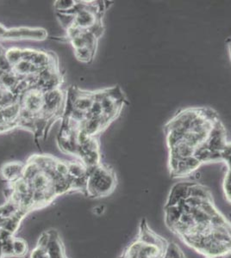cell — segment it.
<instances>
[{
    "instance_id": "cell-23",
    "label": "cell",
    "mask_w": 231,
    "mask_h": 258,
    "mask_svg": "<svg viewBox=\"0 0 231 258\" xmlns=\"http://www.w3.org/2000/svg\"><path fill=\"white\" fill-rule=\"evenodd\" d=\"M6 57L11 64H16L22 60V51L17 48H13L8 50Z\"/></svg>"
},
{
    "instance_id": "cell-3",
    "label": "cell",
    "mask_w": 231,
    "mask_h": 258,
    "mask_svg": "<svg viewBox=\"0 0 231 258\" xmlns=\"http://www.w3.org/2000/svg\"><path fill=\"white\" fill-rule=\"evenodd\" d=\"M200 166V162L194 156L181 160L170 158V172L173 178H183L190 175Z\"/></svg>"
},
{
    "instance_id": "cell-4",
    "label": "cell",
    "mask_w": 231,
    "mask_h": 258,
    "mask_svg": "<svg viewBox=\"0 0 231 258\" xmlns=\"http://www.w3.org/2000/svg\"><path fill=\"white\" fill-rule=\"evenodd\" d=\"M204 143L209 149L214 152L221 154V152L223 150L225 146L227 144L226 134L224 128L219 120L213 123L212 128L209 132V137Z\"/></svg>"
},
{
    "instance_id": "cell-2",
    "label": "cell",
    "mask_w": 231,
    "mask_h": 258,
    "mask_svg": "<svg viewBox=\"0 0 231 258\" xmlns=\"http://www.w3.org/2000/svg\"><path fill=\"white\" fill-rule=\"evenodd\" d=\"M165 250L136 238L118 258H162Z\"/></svg>"
},
{
    "instance_id": "cell-15",
    "label": "cell",
    "mask_w": 231,
    "mask_h": 258,
    "mask_svg": "<svg viewBox=\"0 0 231 258\" xmlns=\"http://www.w3.org/2000/svg\"><path fill=\"white\" fill-rule=\"evenodd\" d=\"M189 197H194V198H197L200 200L212 202V196L209 192V188L203 185L196 184V182H193L190 187Z\"/></svg>"
},
{
    "instance_id": "cell-19",
    "label": "cell",
    "mask_w": 231,
    "mask_h": 258,
    "mask_svg": "<svg viewBox=\"0 0 231 258\" xmlns=\"http://www.w3.org/2000/svg\"><path fill=\"white\" fill-rule=\"evenodd\" d=\"M93 98L88 96H80L74 104V108L79 110L80 111H89L93 104Z\"/></svg>"
},
{
    "instance_id": "cell-1",
    "label": "cell",
    "mask_w": 231,
    "mask_h": 258,
    "mask_svg": "<svg viewBox=\"0 0 231 258\" xmlns=\"http://www.w3.org/2000/svg\"><path fill=\"white\" fill-rule=\"evenodd\" d=\"M117 185L116 176L112 170L105 166L87 168L86 196L93 198L108 196Z\"/></svg>"
},
{
    "instance_id": "cell-13",
    "label": "cell",
    "mask_w": 231,
    "mask_h": 258,
    "mask_svg": "<svg viewBox=\"0 0 231 258\" xmlns=\"http://www.w3.org/2000/svg\"><path fill=\"white\" fill-rule=\"evenodd\" d=\"M183 212L179 205L175 206H166L165 208V215H166V224L170 230H173L176 224H178L181 218Z\"/></svg>"
},
{
    "instance_id": "cell-12",
    "label": "cell",
    "mask_w": 231,
    "mask_h": 258,
    "mask_svg": "<svg viewBox=\"0 0 231 258\" xmlns=\"http://www.w3.org/2000/svg\"><path fill=\"white\" fill-rule=\"evenodd\" d=\"M75 24L79 28H91L95 24V14L92 10H82L75 15Z\"/></svg>"
},
{
    "instance_id": "cell-27",
    "label": "cell",
    "mask_w": 231,
    "mask_h": 258,
    "mask_svg": "<svg viewBox=\"0 0 231 258\" xmlns=\"http://www.w3.org/2000/svg\"><path fill=\"white\" fill-rule=\"evenodd\" d=\"M0 80H1V83L3 84L5 87H7V88L13 87L17 84V78L15 77V75L10 74L9 72L4 74Z\"/></svg>"
},
{
    "instance_id": "cell-11",
    "label": "cell",
    "mask_w": 231,
    "mask_h": 258,
    "mask_svg": "<svg viewBox=\"0 0 231 258\" xmlns=\"http://www.w3.org/2000/svg\"><path fill=\"white\" fill-rule=\"evenodd\" d=\"M50 242V232L49 230L44 232L42 234L37 246L32 252H31V258H50V253L48 250V244Z\"/></svg>"
},
{
    "instance_id": "cell-33",
    "label": "cell",
    "mask_w": 231,
    "mask_h": 258,
    "mask_svg": "<svg viewBox=\"0 0 231 258\" xmlns=\"http://www.w3.org/2000/svg\"><path fill=\"white\" fill-rule=\"evenodd\" d=\"M0 82H1V80H0Z\"/></svg>"
},
{
    "instance_id": "cell-20",
    "label": "cell",
    "mask_w": 231,
    "mask_h": 258,
    "mask_svg": "<svg viewBox=\"0 0 231 258\" xmlns=\"http://www.w3.org/2000/svg\"><path fill=\"white\" fill-rule=\"evenodd\" d=\"M1 112L3 114L6 122H13V120L15 119L16 116L19 114V108L17 105L13 104L8 105V106L4 107L1 110Z\"/></svg>"
},
{
    "instance_id": "cell-24",
    "label": "cell",
    "mask_w": 231,
    "mask_h": 258,
    "mask_svg": "<svg viewBox=\"0 0 231 258\" xmlns=\"http://www.w3.org/2000/svg\"><path fill=\"white\" fill-rule=\"evenodd\" d=\"M93 51L89 50L87 46H85L80 50H76L75 56H76V58H79L81 62H88L93 57Z\"/></svg>"
},
{
    "instance_id": "cell-26",
    "label": "cell",
    "mask_w": 231,
    "mask_h": 258,
    "mask_svg": "<svg viewBox=\"0 0 231 258\" xmlns=\"http://www.w3.org/2000/svg\"><path fill=\"white\" fill-rule=\"evenodd\" d=\"M76 4L74 1H57L56 4V8L61 12H69L74 9Z\"/></svg>"
},
{
    "instance_id": "cell-31",
    "label": "cell",
    "mask_w": 231,
    "mask_h": 258,
    "mask_svg": "<svg viewBox=\"0 0 231 258\" xmlns=\"http://www.w3.org/2000/svg\"><path fill=\"white\" fill-rule=\"evenodd\" d=\"M221 258V256H215V258Z\"/></svg>"
},
{
    "instance_id": "cell-28",
    "label": "cell",
    "mask_w": 231,
    "mask_h": 258,
    "mask_svg": "<svg viewBox=\"0 0 231 258\" xmlns=\"http://www.w3.org/2000/svg\"><path fill=\"white\" fill-rule=\"evenodd\" d=\"M11 68V63L8 62L7 57L4 56H0V70L8 72Z\"/></svg>"
},
{
    "instance_id": "cell-7",
    "label": "cell",
    "mask_w": 231,
    "mask_h": 258,
    "mask_svg": "<svg viewBox=\"0 0 231 258\" xmlns=\"http://www.w3.org/2000/svg\"><path fill=\"white\" fill-rule=\"evenodd\" d=\"M29 212H30L28 210L19 208L13 214L5 218L3 226L1 228H3L4 230H7V232L14 236L17 230H19L23 220Z\"/></svg>"
},
{
    "instance_id": "cell-5",
    "label": "cell",
    "mask_w": 231,
    "mask_h": 258,
    "mask_svg": "<svg viewBox=\"0 0 231 258\" xmlns=\"http://www.w3.org/2000/svg\"><path fill=\"white\" fill-rule=\"evenodd\" d=\"M137 240H141L144 243L159 246V247L163 248V249H166V246L169 243L166 238H164L160 235H158L157 234H155L154 230H152L151 228H149L148 222L145 218H142L141 224H140Z\"/></svg>"
},
{
    "instance_id": "cell-25",
    "label": "cell",
    "mask_w": 231,
    "mask_h": 258,
    "mask_svg": "<svg viewBox=\"0 0 231 258\" xmlns=\"http://www.w3.org/2000/svg\"><path fill=\"white\" fill-rule=\"evenodd\" d=\"M223 191L226 200L231 204V170H228L223 181Z\"/></svg>"
},
{
    "instance_id": "cell-30",
    "label": "cell",
    "mask_w": 231,
    "mask_h": 258,
    "mask_svg": "<svg viewBox=\"0 0 231 258\" xmlns=\"http://www.w3.org/2000/svg\"><path fill=\"white\" fill-rule=\"evenodd\" d=\"M221 258H231V252H228L225 255L221 256Z\"/></svg>"
},
{
    "instance_id": "cell-21",
    "label": "cell",
    "mask_w": 231,
    "mask_h": 258,
    "mask_svg": "<svg viewBox=\"0 0 231 258\" xmlns=\"http://www.w3.org/2000/svg\"><path fill=\"white\" fill-rule=\"evenodd\" d=\"M33 69H35V71H37L38 68H36L31 62L25 60H21L19 63L15 64L16 72L19 74H30L32 72Z\"/></svg>"
},
{
    "instance_id": "cell-17",
    "label": "cell",
    "mask_w": 231,
    "mask_h": 258,
    "mask_svg": "<svg viewBox=\"0 0 231 258\" xmlns=\"http://www.w3.org/2000/svg\"><path fill=\"white\" fill-rule=\"evenodd\" d=\"M28 252V244L26 241L20 238H15L13 240V256L18 258H23L25 256Z\"/></svg>"
},
{
    "instance_id": "cell-16",
    "label": "cell",
    "mask_w": 231,
    "mask_h": 258,
    "mask_svg": "<svg viewBox=\"0 0 231 258\" xmlns=\"http://www.w3.org/2000/svg\"><path fill=\"white\" fill-rule=\"evenodd\" d=\"M44 104L46 106V110L54 111L61 104L62 95L56 90H51L44 98Z\"/></svg>"
},
{
    "instance_id": "cell-18",
    "label": "cell",
    "mask_w": 231,
    "mask_h": 258,
    "mask_svg": "<svg viewBox=\"0 0 231 258\" xmlns=\"http://www.w3.org/2000/svg\"><path fill=\"white\" fill-rule=\"evenodd\" d=\"M162 258H185V256L177 244L171 242L166 246Z\"/></svg>"
},
{
    "instance_id": "cell-9",
    "label": "cell",
    "mask_w": 231,
    "mask_h": 258,
    "mask_svg": "<svg viewBox=\"0 0 231 258\" xmlns=\"http://www.w3.org/2000/svg\"><path fill=\"white\" fill-rule=\"evenodd\" d=\"M25 166L19 162H10L5 164L1 169V175L5 180L14 182L23 176Z\"/></svg>"
},
{
    "instance_id": "cell-32",
    "label": "cell",
    "mask_w": 231,
    "mask_h": 258,
    "mask_svg": "<svg viewBox=\"0 0 231 258\" xmlns=\"http://www.w3.org/2000/svg\"><path fill=\"white\" fill-rule=\"evenodd\" d=\"M231 164V163H230ZM229 164H228V166H229Z\"/></svg>"
},
{
    "instance_id": "cell-8",
    "label": "cell",
    "mask_w": 231,
    "mask_h": 258,
    "mask_svg": "<svg viewBox=\"0 0 231 258\" xmlns=\"http://www.w3.org/2000/svg\"><path fill=\"white\" fill-rule=\"evenodd\" d=\"M50 242L48 250L50 258H68L65 255V249L62 238L56 230H50Z\"/></svg>"
},
{
    "instance_id": "cell-10",
    "label": "cell",
    "mask_w": 231,
    "mask_h": 258,
    "mask_svg": "<svg viewBox=\"0 0 231 258\" xmlns=\"http://www.w3.org/2000/svg\"><path fill=\"white\" fill-rule=\"evenodd\" d=\"M193 156L201 164L222 161L221 154L209 149L205 143L197 146L196 149H195L194 155Z\"/></svg>"
},
{
    "instance_id": "cell-29",
    "label": "cell",
    "mask_w": 231,
    "mask_h": 258,
    "mask_svg": "<svg viewBox=\"0 0 231 258\" xmlns=\"http://www.w3.org/2000/svg\"><path fill=\"white\" fill-rule=\"evenodd\" d=\"M7 30L6 28L4 27L3 25L0 24V36L5 37L7 34Z\"/></svg>"
},
{
    "instance_id": "cell-14",
    "label": "cell",
    "mask_w": 231,
    "mask_h": 258,
    "mask_svg": "<svg viewBox=\"0 0 231 258\" xmlns=\"http://www.w3.org/2000/svg\"><path fill=\"white\" fill-rule=\"evenodd\" d=\"M25 110L30 111L31 113L36 112L40 110L44 104V100L43 96H41L38 92L28 93L25 100Z\"/></svg>"
},
{
    "instance_id": "cell-6",
    "label": "cell",
    "mask_w": 231,
    "mask_h": 258,
    "mask_svg": "<svg viewBox=\"0 0 231 258\" xmlns=\"http://www.w3.org/2000/svg\"><path fill=\"white\" fill-rule=\"evenodd\" d=\"M193 182H180L173 185V187L170 191L165 208L175 206L183 200H186L189 197V190Z\"/></svg>"
},
{
    "instance_id": "cell-22",
    "label": "cell",
    "mask_w": 231,
    "mask_h": 258,
    "mask_svg": "<svg viewBox=\"0 0 231 258\" xmlns=\"http://www.w3.org/2000/svg\"><path fill=\"white\" fill-rule=\"evenodd\" d=\"M13 240L14 236H10L0 244V249L3 256H13Z\"/></svg>"
}]
</instances>
